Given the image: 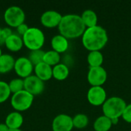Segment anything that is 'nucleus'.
Listing matches in <instances>:
<instances>
[{
  "label": "nucleus",
  "mask_w": 131,
  "mask_h": 131,
  "mask_svg": "<svg viewBox=\"0 0 131 131\" xmlns=\"http://www.w3.org/2000/svg\"><path fill=\"white\" fill-rule=\"evenodd\" d=\"M58 28L59 34L68 39H74L82 36L87 28L81 15L75 14L63 15Z\"/></svg>",
  "instance_id": "nucleus-1"
},
{
  "label": "nucleus",
  "mask_w": 131,
  "mask_h": 131,
  "mask_svg": "<svg viewBox=\"0 0 131 131\" xmlns=\"http://www.w3.org/2000/svg\"><path fill=\"white\" fill-rule=\"evenodd\" d=\"M108 41L107 30L101 25L88 28L82 35V44L89 51H101Z\"/></svg>",
  "instance_id": "nucleus-2"
},
{
  "label": "nucleus",
  "mask_w": 131,
  "mask_h": 131,
  "mask_svg": "<svg viewBox=\"0 0 131 131\" xmlns=\"http://www.w3.org/2000/svg\"><path fill=\"white\" fill-rule=\"evenodd\" d=\"M126 106L127 103L122 97L117 96L111 97L102 105L103 114L111 120L119 119L122 116Z\"/></svg>",
  "instance_id": "nucleus-3"
},
{
  "label": "nucleus",
  "mask_w": 131,
  "mask_h": 131,
  "mask_svg": "<svg viewBox=\"0 0 131 131\" xmlns=\"http://www.w3.org/2000/svg\"><path fill=\"white\" fill-rule=\"evenodd\" d=\"M24 45L30 51L39 50L43 47L45 37L44 32L38 28L31 27L22 36Z\"/></svg>",
  "instance_id": "nucleus-4"
},
{
  "label": "nucleus",
  "mask_w": 131,
  "mask_h": 131,
  "mask_svg": "<svg viewBox=\"0 0 131 131\" xmlns=\"http://www.w3.org/2000/svg\"><path fill=\"white\" fill-rule=\"evenodd\" d=\"M33 101L34 96L25 90L13 94L11 97V105L12 108L20 113L28 110L31 107Z\"/></svg>",
  "instance_id": "nucleus-5"
},
{
  "label": "nucleus",
  "mask_w": 131,
  "mask_h": 131,
  "mask_svg": "<svg viewBox=\"0 0 131 131\" xmlns=\"http://www.w3.org/2000/svg\"><path fill=\"white\" fill-rule=\"evenodd\" d=\"M4 21L9 28H17L25 23V13L24 10L17 5H12L4 12Z\"/></svg>",
  "instance_id": "nucleus-6"
},
{
  "label": "nucleus",
  "mask_w": 131,
  "mask_h": 131,
  "mask_svg": "<svg viewBox=\"0 0 131 131\" xmlns=\"http://www.w3.org/2000/svg\"><path fill=\"white\" fill-rule=\"evenodd\" d=\"M88 81L92 86H102L107 79V72L104 68L90 67L88 72Z\"/></svg>",
  "instance_id": "nucleus-7"
},
{
  "label": "nucleus",
  "mask_w": 131,
  "mask_h": 131,
  "mask_svg": "<svg viewBox=\"0 0 131 131\" xmlns=\"http://www.w3.org/2000/svg\"><path fill=\"white\" fill-rule=\"evenodd\" d=\"M35 66L27 57H19L15 61L14 71L18 78L25 79L31 75Z\"/></svg>",
  "instance_id": "nucleus-8"
},
{
  "label": "nucleus",
  "mask_w": 131,
  "mask_h": 131,
  "mask_svg": "<svg viewBox=\"0 0 131 131\" xmlns=\"http://www.w3.org/2000/svg\"><path fill=\"white\" fill-rule=\"evenodd\" d=\"M87 99L88 102L94 107L102 106L107 99V92L102 86L91 87L88 91Z\"/></svg>",
  "instance_id": "nucleus-9"
},
{
  "label": "nucleus",
  "mask_w": 131,
  "mask_h": 131,
  "mask_svg": "<svg viewBox=\"0 0 131 131\" xmlns=\"http://www.w3.org/2000/svg\"><path fill=\"white\" fill-rule=\"evenodd\" d=\"M24 90L32 94L39 95L45 90V82L39 79L36 75L31 74L24 79Z\"/></svg>",
  "instance_id": "nucleus-10"
},
{
  "label": "nucleus",
  "mask_w": 131,
  "mask_h": 131,
  "mask_svg": "<svg viewBox=\"0 0 131 131\" xmlns=\"http://www.w3.org/2000/svg\"><path fill=\"white\" fill-rule=\"evenodd\" d=\"M74 128L72 117L65 114L57 115L52 121V131H71Z\"/></svg>",
  "instance_id": "nucleus-11"
},
{
  "label": "nucleus",
  "mask_w": 131,
  "mask_h": 131,
  "mask_svg": "<svg viewBox=\"0 0 131 131\" xmlns=\"http://www.w3.org/2000/svg\"><path fill=\"white\" fill-rule=\"evenodd\" d=\"M63 15L54 10H48L42 13L40 18L41 25L48 28H53L58 27Z\"/></svg>",
  "instance_id": "nucleus-12"
},
{
  "label": "nucleus",
  "mask_w": 131,
  "mask_h": 131,
  "mask_svg": "<svg viewBox=\"0 0 131 131\" xmlns=\"http://www.w3.org/2000/svg\"><path fill=\"white\" fill-rule=\"evenodd\" d=\"M51 46L54 51L59 54L64 53L69 47L68 39L60 34L56 35L53 36L51 40Z\"/></svg>",
  "instance_id": "nucleus-13"
},
{
  "label": "nucleus",
  "mask_w": 131,
  "mask_h": 131,
  "mask_svg": "<svg viewBox=\"0 0 131 131\" xmlns=\"http://www.w3.org/2000/svg\"><path fill=\"white\" fill-rule=\"evenodd\" d=\"M4 45L6 48L12 52L19 51L24 46L22 37L15 33H12V35L5 39Z\"/></svg>",
  "instance_id": "nucleus-14"
},
{
  "label": "nucleus",
  "mask_w": 131,
  "mask_h": 131,
  "mask_svg": "<svg viewBox=\"0 0 131 131\" xmlns=\"http://www.w3.org/2000/svg\"><path fill=\"white\" fill-rule=\"evenodd\" d=\"M24 123V117L20 112L12 111L5 117V124L8 129H20Z\"/></svg>",
  "instance_id": "nucleus-15"
},
{
  "label": "nucleus",
  "mask_w": 131,
  "mask_h": 131,
  "mask_svg": "<svg viewBox=\"0 0 131 131\" xmlns=\"http://www.w3.org/2000/svg\"><path fill=\"white\" fill-rule=\"evenodd\" d=\"M34 71L35 75H36L39 79H41L44 82L49 81L51 78H53L52 67L45 64V62H41L35 65L34 68Z\"/></svg>",
  "instance_id": "nucleus-16"
},
{
  "label": "nucleus",
  "mask_w": 131,
  "mask_h": 131,
  "mask_svg": "<svg viewBox=\"0 0 131 131\" xmlns=\"http://www.w3.org/2000/svg\"><path fill=\"white\" fill-rule=\"evenodd\" d=\"M15 58L9 54H2L0 57V74H6L14 69Z\"/></svg>",
  "instance_id": "nucleus-17"
},
{
  "label": "nucleus",
  "mask_w": 131,
  "mask_h": 131,
  "mask_svg": "<svg viewBox=\"0 0 131 131\" xmlns=\"http://www.w3.org/2000/svg\"><path fill=\"white\" fill-rule=\"evenodd\" d=\"M81 17L82 21L87 28L97 25L98 18H97L96 12L94 10H92V9L84 10L82 12Z\"/></svg>",
  "instance_id": "nucleus-18"
},
{
  "label": "nucleus",
  "mask_w": 131,
  "mask_h": 131,
  "mask_svg": "<svg viewBox=\"0 0 131 131\" xmlns=\"http://www.w3.org/2000/svg\"><path fill=\"white\" fill-rule=\"evenodd\" d=\"M70 70L69 67L63 63H59L58 64L52 68V75L53 78L58 81H64L69 76Z\"/></svg>",
  "instance_id": "nucleus-19"
},
{
  "label": "nucleus",
  "mask_w": 131,
  "mask_h": 131,
  "mask_svg": "<svg viewBox=\"0 0 131 131\" xmlns=\"http://www.w3.org/2000/svg\"><path fill=\"white\" fill-rule=\"evenodd\" d=\"M112 126L113 124L111 120L104 115L98 117L95 120L93 125L94 131H109L111 129Z\"/></svg>",
  "instance_id": "nucleus-20"
},
{
  "label": "nucleus",
  "mask_w": 131,
  "mask_h": 131,
  "mask_svg": "<svg viewBox=\"0 0 131 131\" xmlns=\"http://www.w3.org/2000/svg\"><path fill=\"white\" fill-rule=\"evenodd\" d=\"M90 67H101L104 62V56L101 51H89L87 58Z\"/></svg>",
  "instance_id": "nucleus-21"
},
{
  "label": "nucleus",
  "mask_w": 131,
  "mask_h": 131,
  "mask_svg": "<svg viewBox=\"0 0 131 131\" xmlns=\"http://www.w3.org/2000/svg\"><path fill=\"white\" fill-rule=\"evenodd\" d=\"M61 58L59 53L54 51V50H49L48 51H45L43 58V62L53 68L54 66L60 63Z\"/></svg>",
  "instance_id": "nucleus-22"
},
{
  "label": "nucleus",
  "mask_w": 131,
  "mask_h": 131,
  "mask_svg": "<svg viewBox=\"0 0 131 131\" xmlns=\"http://www.w3.org/2000/svg\"><path fill=\"white\" fill-rule=\"evenodd\" d=\"M72 120L74 127L79 130L85 128L89 124V118L84 114H78L72 117Z\"/></svg>",
  "instance_id": "nucleus-23"
},
{
  "label": "nucleus",
  "mask_w": 131,
  "mask_h": 131,
  "mask_svg": "<svg viewBox=\"0 0 131 131\" xmlns=\"http://www.w3.org/2000/svg\"><path fill=\"white\" fill-rule=\"evenodd\" d=\"M45 53V51H44L41 49L35 50V51H30L28 58L33 64V65L35 66L37 64L43 62V58H44Z\"/></svg>",
  "instance_id": "nucleus-24"
},
{
  "label": "nucleus",
  "mask_w": 131,
  "mask_h": 131,
  "mask_svg": "<svg viewBox=\"0 0 131 131\" xmlns=\"http://www.w3.org/2000/svg\"><path fill=\"white\" fill-rule=\"evenodd\" d=\"M8 86H9L11 93L12 94L17 92H19L21 91H23L24 90V79L20 78H14L10 81V82L8 83Z\"/></svg>",
  "instance_id": "nucleus-25"
},
{
  "label": "nucleus",
  "mask_w": 131,
  "mask_h": 131,
  "mask_svg": "<svg viewBox=\"0 0 131 131\" xmlns=\"http://www.w3.org/2000/svg\"><path fill=\"white\" fill-rule=\"evenodd\" d=\"M11 94L8 83L0 81V104L5 102L10 97Z\"/></svg>",
  "instance_id": "nucleus-26"
},
{
  "label": "nucleus",
  "mask_w": 131,
  "mask_h": 131,
  "mask_svg": "<svg viewBox=\"0 0 131 131\" xmlns=\"http://www.w3.org/2000/svg\"><path fill=\"white\" fill-rule=\"evenodd\" d=\"M121 117L125 122L131 124V104H127Z\"/></svg>",
  "instance_id": "nucleus-27"
},
{
  "label": "nucleus",
  "mask_w": 131,
  "mask_h": 131,
  "mask_svg": "<svg viewBox=\"0 0 131 131\" xmlns=\"http://www.w3.org/2000/svg\"><path fill=\"white\" fill-rule=\"evenodd\" d=\"M28 28H29V27L28 26V25L25 24V23H23V24L20 25L18 27L16 28L17 34H18V35H20V36L22 37V36L26 33V31L28 30Z\"/></svg>",
  "instance_id": "nucleus-28"
},
{
  "label": "nucleus",
  "mask_w": 131,
  "mask_h": 131,
  "mask_svg": "<svg viewBox=\"0 0 131 131\" xmlns=\"http://www.w3.org/2000/svg\"><path fill=\"white\" fill-rule=\"evenodd\" d=\"M12 33L13 32H12L11 28H9V27L2 28V38H4L5 41L7 38H8L11 35H12Z\"/></svg>",
  "instance_id": "nucleus-29"
},
{
  "label": "nucleus",
  "mask_w": 131,
  "mask_h": 131,
  "mask_svg": "<svg viewBox=\"0 0 131 131\" xmlns=\"http://www.w3.org/2000/svg\"><path fill=\"white\" fill-rule=\"evenodd\" d=\"M9 129L8 127L6 126V124H0V131H8Z\"/></svg>",
  "instance_id": "nucleus-30"
},
{
  "label": "nucleus",
  "mask_w": 131,
  "mask_h": 131,
  "mask_svg": "<svg viewBox=\"0 0 131 131\" xmlns=\"http://www.w3.org/2000/svg\"><path fill=\"white\" fill-rule=\"evenodd\" d=\"M3 44H5V40L2 35V28H0V46Z\"/></svg>",
  "instance_id": "nucleus-31"
},
{
  "label": "nucleus",
  "mask_w": 131,
  "mask_h": 131,
  "mask_svg": "<svg viewBox=\"0 0 131 131\" xmlns=\"http://www.w3.org/2000/svg\"><path fill=\"white\" fill-rule=\"evenodd\" d=\"M118 121H119V119H118V118L112 119V120H111V122H112V124H113V125H116V124H117Z\"/></svg>",
  "instance_id": "nucleus-32"
},
{
  "label": "nucleus",
  "mask_w": 131,
  "mask_h": 131,
  "mask_svg": "<svg viewBox=\"0 0 131 131\" xmlns=\"http://www.w3.org/2000/svg\"><path fill=\"white\" fill-rule=\"evenodd\" d=\"M8 131H22L21 129H9Z\"/></svg>",
  "instance_id": "nucleus-33"
},
{
  "label": "nucleus",
  "mask_w": 131,
  "mask_h": 131,
  "mask_svg": "<svg viewBox=\"0 0 131 131\" xmlns=\"http://www.w3.org/2000/svg\"><path fill=\"white\" fill-rule=\"evenodd\" d=\"M2 49H1V48H0V57L2 56Z\"/></svg>",
  "instance_id": "nucleus-34"
}]
</instances>
